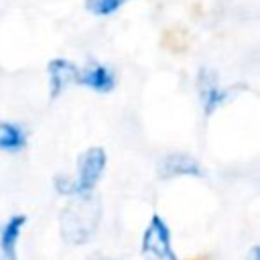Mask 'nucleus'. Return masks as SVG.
<instances>
[{"label":"nucleus","instance_id":"20e7f679","mask_svg":"<svg viewBox=\"0 0 260 260\" xmlns=\"http://www.w3.org/2000/svg\"><path fill=\"white\" fill-rule=\"evenodd\" d=\"M195 83H197V93H199V102H201V108H203L205 116H211L230 98V91L221 87V83L217 79V73L209 67H199Z\"/></svg>","mask_w":260,"mask_h":260},{"label":"nucleus","instance_id":"f8f14e48","mask_svg":"<svg viewBox=\"0 0 260 260\" xmlns=\"http://www.w3.org/2000/svg\"><path fill=\"white\" fill-rule=\"evenodd\" d=\"M246 260H260V246H258V244H254V246L248 250Z\"/></svg>","mask_w":260,"mask_h":260},{"label":"nucleus","instance_id":"7ed1b4c3","mask_svg":"<svg viewBox=\"0 0 260 260\" xmlns=\"http://www.w3.org/2000/svg\"><path fill=\"white\" fill-rule=\"evenodd\" d=\"M106 167H108V154L102 146L85 148L77 156L75 175H71L73 177V187H75V197L93 195L102 177H104V173H106Z\"/></svg>","mask_w":260,"mask_h":260},{"label":"nucleus","instance_id":"1a4fd4ad","mask_svg":"<svg viewBox=\"0 0 260 260\" xmlns=\"http://www.w3.org/2000/svg\"><path fill=\"white\" fill-rule=\"evenodd\" d=\"M28 144V132L18 122H0V150L2 152H22Z\"/></svg>","mask_w":260,"mask_h":260},{"label":"nucleus","instance_id":"6e6552de","mask_svg":"<svg viewBox=\"0 0 260 260\" xmlns=\"http://www.w3.org/2000/svg\"><path fill=\"white\" fill-rule=\"evenodd\" d=\"M75 83L89 87L98 93H110L116 87V73L104 63H89L83 69H79Z\"/></svg>","mask_w":260,"mask_h":260},{"label":"nucleus","instance_id":"9b49d317","mask_svg":"<svg viewBox=\"0 0 260 260\" xmlns=\"http://www.w3.org/2000/svg\"><path fill=\"white\" fill-rule=\"evenodd\" d=\"M53 189H55L57 195H61L65 199L75 197V187H73V177L71 175H63V173L55 175L53 177Z\"/></svg>","mask_w":260,"mask_h":260},{"label":"nucleus","instance_id":"f03ea898","mask_svg":"<svg viewBox=\"0 0 260 260\" xmlns=\"http://www.w3.org/2000/svg\"><path fill=\"white\" fill-rule=\"evenodd\" d=\"M140 256L142 260H179L173 246L171 228L160 213H152L142 230Z\"/></svg>","mask_w":260,"mask_h":260},{"label":"nucleus","instance_id":"423d86ee","mask_svg":"<svg viewBox=\"0 0 260 260\" xmlns=\"http://www.w3.org/2000/svg\"><path fill=\"white\" fill-rule=\"evenodd\" d=\"M47 75H49V95L51 100H57L69 85L77 81L79 67L65 57H55L47 63Z\"/></svg>","mask_w":260,"mask_h":260},{"label":"nucleus","instance_id":"f257e3e1","mask_svg":"<svg viewBox=\"0 0 260 260\" xmlns=\"http://www.w3.org/2000/svg\"><path fill=\"white\" fill-rule=\"evenodd\" d=\"M104 207L100 195L73 197L59 211V234L61 240L69 246H85L89 244L102 223Z\"/></svg>","mask_w":260,"mask_h":260},{"label":"nucleus","instance_id":"0eeeda50","mask_svg":"<svg viewBox=\"0 0 260 260\" xmlns=\"http://www.w3.org/2000/svg\"><path fill=\"white\" fill-rule=\"evenodd\" d=\"M24 213H12L0 225V260H18V244L26 228Z\"/></svg>","mask_w":260,"mask_h":260},{"label":"nucleus","instance_id":"ddd939ff","mask_svg":"<svg viewBox=\"0 0 260 260\" xmlns=\"http://www.w3.org/2000/svg\"><path fill=\"white\" fill-rule=\"evenodd\" d=\"M87 260H126V258H120V256H108V254H95Z\"/></svg>","mask_w":260,"mask_h":260},{"label":"nucleus","instance_id":"39448f33","mask_svg":"<svg viewBox=\"0 0 260 260\" xmlns=\"http://www.w3.org/2000/svg\"><path fill=\"white\" fill-rule=\"evenodd\" d=\"M156 173L162 181H169V179H179V177H191V179H201L205 175L203 171V165L187 154V152H169L167 156H162L158 160V167H156Z\"/></svg>","mask_w":260,"mask_h":260},{"label":"nucleus","instance_id":"9d476101","mask_svg":"<svg viewBox=\"0 0 260 260\" xmlns=\"http://www.w3.org/2000/svg\"><path fill=\"white\" fill-rule=\"evenodd\" d=\"M128 0H85V10L95 16H110L120 10Z\"/></svg>","mask_w":260,"mask_h":260}]
</instances>
